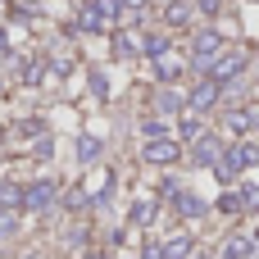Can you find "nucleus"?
<instances>
[{
	"instance_id": "obj_1",
	"label": "nucleus",
	"mask_w": 259,
	"mask_h": 259,
	"mask_svg": "<svg viewBox=\"0 0 259 259\" xmlns=\"http://www.w3.org/2000/svg\"><path fill=\"white\" fill-rule=\"evenodd\" d=\"M250 164H259V146L250 141H237V146H223L219 150V159H214V173L223 178V182H237Z\"/></svg>"
},
{
	"instance_id": "obj_2",
	"label": "nucleus",
	"mask_w": 259,
	"mask_h": 259,
	"mask_svg": "<svg viewBox=\"0 0 259 259\" xmlns=\"http://www.w3.org/2000/svg\"><path fill=\"white\" fill-rule=\"evenodd\" d=\"M246 50H219L214 59H209V68H205V77L209 82H219V87H228V82H237L241 77V68H246Z\"/></svg>"
},
{
	"instance_id": "obj_3",
	"label": "nucleus",
	"mask_w": 259,
	"mask_h": 259,
	"mask_svg": "<svg viewBox=\"0 0 259 259\" xmlns=\"http://www.w3.org/2000/svg\"><path fill=\"white\" fill-rule=\"evenodd\" d=\"M182 155H187V150H182V141H178L173 132H164V137H146V146H141V159H146V164H164V168L178 164Z\"/></svg>"
},
{
	"instance_id": "obj_4",
	"label": "nucleus",
	"mask_w": 259,
	"mask_h": 259,
	"mask_svg": "<svg viewBox=\"0 0 259 259\" xmlns=\"http://www.w3.org/2000/svg\"><path fill=\"white\" fill-rule=\"evenodd\" d=\"M59 196V182H50V178H36V182H27L23 187V200H18V209H27V214H41V209H50V200Z\"/></svg>"
},
{
	"instance_id": "obj_5",
	"label": "nucleus",
	"mask_w": 259,
	"mask_h": 259,
	"mask_svg": "<svg viewBox=\"0 0 259 259\" xmlns=\"http://www.w3.org/2000/svg\"><path fill=\"white\" fill-rule=\"evenodd\" d=\"M219 50H228V41H223L214 27H205V32H196V36H191V59H196V68H200V73L209 68V59H214Z\"/></svg>"
},
{
	"instance_id": "obj_6",
	"label": "nucleus",
	"mask_w": 259,
	"mask_h": 259,
	"mask_svg": "<svg viewBox=\"0 0 259 259\" xmlns=\"http://www.w3.org/2000/svg\"><path fill=\"white\" fill-rule=\"evenodd\" d=\"M219 91H223L219 82H209V77H200V82H196V87L187 91V100H182V105H187V114H205V109H209V105L219 100Z\"/></svg>"
},
{
	"instance_id": "obj_7",
	"label": "nucleus",
	"mask_w": 259,
	"mask_h": 259,
	"mask_svg": "<svg viewBox=\"0 0 259 259\" xmlns=\"http://www.w3.org/2000/svg\"><path fill=\"white\" fill-rule=\"evenodd\" d=\"M219 137H209V132H200V137H191V146H187V155H191V164L196 168H214V159H219Z\"/></svg>"
},
{
	"instance_id": "obj_8",
	"label": "nucleus",
	"mask_w": 259,
	"mask_h": 259,
	"mask_svg": "<svg viewBox=\"0 0 259 259\" xmlns=\"http://www.w3.org/2000/svg\"><path fill=\"white\" fill-rule=\"evenodd\" d=\"M255 127H259V105H250V109H232V114H228V132L246 137V132H255Z\"/></svg>"
},
{
	"instance_id": "obj_9",
	"label": "nucleus",
	"mask_w": 259,
	"mask_h": 259,
	"mask_svg": "<svg viewBox=\"0 0 259 259\" xmlns=\"http://www.w3.org/2000/svg\"><path fill=\"white\" fill-rule=\"evenodd\" d=\"M173 209H178L182 219H200V214H205V200H200L196 191H187V187H182V191L173 196Z\"/></svg>"
},
{
	"instance_id": "obj_10",
	"label": "nucleus",
	"mask_w": 259,
	"mask_h": 259,
	"mask_svg": "<svg viewBox=\"0 0 259 259\" xmlns=\"http://www.w3.org/2000/svg\"><path fill=\"white\" fill-rule=\"evenodd\" d=\"M114 55L118 59H137L141 55V36L137 32H114Z\"/></svg>"
},
{
	"instance_id": "obj_11",
	"label": "nucleus",
	"mask_w": 259,
	"mask_h": 259,
	"mask_svg": "<svg viewBox=\"0 0 259 259\" xmlns=\"http://www.w3.org/2000/svg\"><path fill=\"white\" fill-rule=\"evenodd\" d=\"M191 14H196L191 0H173V5L164 9V27H182V23H191Z\"/></svg>"
},
{
	"instance_id": "obj_12",
	"label": "nucleus",
	"mask_w": 259,
	"mask_h": 259,
	"mask_svg": "<svg viewBox=\"0 0 259 259\" xmlns=\"http://www.w3.org/2000/svg\"><path fill=\"white\" fill-rule=\"evenodd\" d=\"M168 50H173V41H168L164 32H150V36H141V55L159 59V55H168Z\"/></svg>"
},
{
	"instance_id": "obj_13",
	"label": "nucleus",
	"mask_w": 259,
	"mask_h": 259,
	"mask_svg": "<svg viewBox=\"0 0 259 259\" xmlns=\"http://www.w3.org/2000/svg\"><path fill=\"white\" fill-rule=\"evenodd\" d=\"M155 73H159V82H178V77H182V59L159 55V59H155Z\"/></svg>"
},
{
	"instance_id": "obj_14",
	"label": "nucleus",
	"mask_w": 259,
	"mask_h": 259,
	"mask_svg": "<svg viewBox=\"0 0 259 259\" xmlns=\"http://www.w3.org/2000/svg\"><path fill=\"white\" fill-rule=\"evenodd\" d=\"M237 200H241V214H259V182H241Z\"/></svg>"
},
{
	"instance_id": "obj_15",
	"label": "nucleus",
	"mask_w": 259,
	"mask_h": 259,
	"mask_svg": "<svg viewBox=\"0 0 259 259\" xmlns=\"http://www.w3.org/2000/svg\"><path fill=\"white\" fill-rule=\"evenodd\" d=\"M100 150H105V146H100V137H77V159H82V164H96V159H100Z\"/></svg>"
},
{
	"instance_id": "obj_16",
	"label": "nucleus",
	"mask_w": 259,
	"mask_h": 259,
	"mask_svg": "<svg viewBox=\"0 0 259 259\" xmlns=\"http://www.w3.org/2000/svg\"><path fill=\"white\" fill-rule=\"evenodd\" d=\"M18 200H23V187L9 182V178H0V209H18Z\"/></svg>"
},
{
	"instance_id": "obj_17",
	"label": "nucleus",
	"mask_w": 259,
	"mask_h": 259,
	"mask_svg": "<svg viewBox=\"0 0 259 259\" xmlns=\"http://www.w3.org/2000/svg\"><path fill=\"white\" fill-rule=\"evenodd\" d=\"M159 255H164V259H187V255H191V237H173V241H164Z\"/></svg>"
},
{
	"instance_id": "obj_18",
	"label": "nucleus",
	"mask_w": 259,
	"mask_h": 259,
	"mask_svg": "<svg viewBox=\"0 0 259 259\" xmlns=\"http://www.w3.org/2000/svg\"><path fill=\"white\" fill-rule=\"evenodd\" d=\"M250 255H255V246H250L246 237H232V241L223 246V259H250Z\"/></svg>"
},
{
	"instance_id": "obj_19",
	"label": "nucleus",
	"mask_w": 259,
	"mask_h": 259,
	"mask_svg": "<svg viewBox=\"0 0 259 259\" xmlns=\"http://www.w3.org/2000/svg\"><path fill=\"white\" fill-rule=\"evenodd\" d=\"M150 219H155V200H137V205H132V223H137V228H146Z\"/></svg>"
},
{
	"instance_id": "obj_20",
	"label": "nucleus",
	"mask_w": 259,
	"mask_h": 259,
	"mask_svg": "<svg viewBox=\"0 0 259 259\" xmlns=\"http://www.w3.org/2000/svg\"><path fill=\"white\" fill-rule=\"evenodd\" d=\"M18 232V209H0V241Z\"/></svg>"
},
{
	"instance_id": "obj_21",
	"label": "nucleus",
	"mask_w": 259,
	"mask_h": 259,
	"mask_svg": "<svg viewBox=\"0 0 259 259\" xmlns=\"http://www.w3.org/2000/svg\"><path fill=\"white\" fill-rule=\"evenodd\" d=\"M41 77H46V59H32V64L23 68V82H27V87H36Z\"/></svg>"
},
{
	"instance_id": "obj_22",
	"label": "nucleus",
	"mask_w": 259,
	"mask_h": 259,
	"mask_svg": "<svg viewBox=\"0 0 259 259\" xmlns=\"http://www.w3.org/2000/svg\"><path fill=\"white\" fill-rule=\"evenodd\" d=\"M168 132V123H159V118H141V137H164Z\"/></svg>"
},
{
	"instance_id": "obj_23",
	"label": "nucleus",
	"mask_w": 259,
	"mask_h": 259,
	"mask_svg": "<svg viewBox=\"0 0 259 259\" xmlns=\"http://www.w3.org/2000/svg\"><path fill=\"white\" fill-rule=\"evenodd\" d=\"M219 209H223V214H241V200H237V191H223V196H219Z\"/></svg>"
},
{
	"instance_id": "obj_24",
	"label": "nucleus",
	"mask_w": 259,
	"mask_h": 259,
	"mask_svg": "<svg viewBox=\"0 0 259 259\" xmlns=\"http://www.w3.org/2000/svg\"><path fill=\"white\" fill-rule=\"evenodd\" d=\"M178 191H182V182H178V178H164V182H159V200H173Z\"/></svg>"
},
{
	"instance_id": "obj_25",
	"label": "nucleus",
	"mask_w": 259,
	"mask_h": 259,
	"mask_svg": "<svg viewBox=\"0 0 259 259\" xmlns=\"http://www.w3.org/2000/svg\"><path fill=\"white\" fill-rule=\"evenodd\" d=\"M196 5V14H205V18H214L219 9H223V0H191Z\"/></svg>"
},
{
	"instance_id": "obj_26",
	"label": "nucleus",
	"mask_w": 259,
	"mask_h": 259,
	"mask_svg": "<svg viewBox=\"0 0 259 259\" xmlns=\"http://www.w3.org/2000/svg\"><path fill=\"white\" fill-rule=\"evenodd\" d=\"M41 127H46V123H41V118H23V123H18V132H23V137H36V132H41Z\"/></svg>"
},
{
	"instance_id": "obj_27",
	"label": "nucleus",
	"mask_w": 259,
	"mask_h": 259,
	"mask_svg": "<svg viewBox=\"0 0 259 259\" xmlns=\"http://www.w3.org/2000/svg\"><path fill=\"white\" fill-rule=\"evenodd\" d=\"M32 155H36V159H50V155H55V146H50V141H41V146H32Z\"/></svg>"
},
{
	"instance_id": "obj_28",
	"label": "nucleus",
	"mask_w": 259,
	"mask_h": 259,
	"mask_svg": "<svg viewBox=\"0 0 259 259\" xmlns=\"http://www.w3.org/2000/svg\"><path fill=\"white\" fill-rule=\"evenodd\" d=\"M141 259H164V255H159V246H146V250H141Z\"/></svg>"
},
{
	"instance_id": "obj_29",
	"label": "nucleus",
	"mask_w": 259,
	"mask_h": 259,
	"mask_svg": "<svg viewBox=\"0 0 259 259\" xmlns=\"http://www.w3.org/2000/svg\"><path fill=\"white\" fill-rule=\"evenodd\" d=\"M5 141H9V132H5V127H0V150H5Z\"/></svg>"
},
{
	"instance_id": "obj_30",
	"label": "nucleus",
	"mask_w": 259,
	"mask_h": 259,
	"mask_svg": "<svg viewBox=\"0 0 259 259\" xmlns=\"http://www.w3.org/2000/svg\"><path fill=\"white\" fill-rule=\"evenodd\" d=\"M82 259H105V255H100V250H91V255H82Z\"/></svg>"
},
{
	"instance_id": "obj_31",
	"label": "nucleus",
	"mask_w": 259,
	"mask_h": 259,
	"mask_svg": "<svg viewBox=\"0 0 259 259\" xmlns=\"http://www.w3.org/2000/svg\"><path fill=\"white\" fill-rule=\"evenodd\" d=\"M27 259H36V255H27Z\"/></svg>"
}]
</instances>
